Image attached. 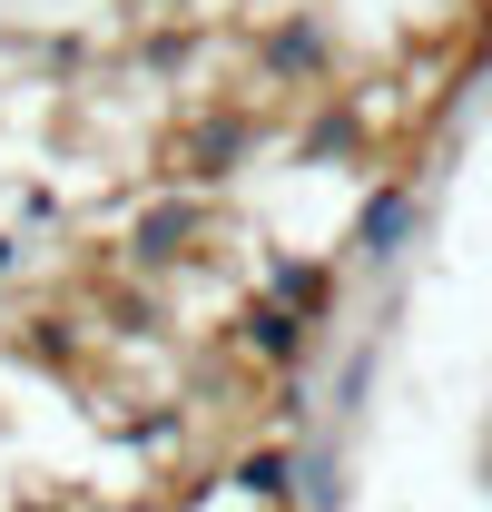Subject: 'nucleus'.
Returning a JSON list of instances; mask_svg holds the SVG:
<instances>
[{
  "label": "nucleus",
  "instance_id": "1",
  "mask_svg": "<svg viewBox=\"0 0 492 512\" xmlns=\"http://www.w3.org/2000/svg\"><path fill=\"white\" fill-rule=\"evenodd\" d=\"M207 197L197 188H168V197H148L138 217H128V237H119V256L138 266V276H168V266H187V256H207Z\"/></svg>",
  "mask_w": 492,
  "mask_h": 512
},
{
  "label": "nucleus",
  "instance_id": "2",
  "mask_svg": "<svg viewBox=\"0 0 492 512\" xmlns=\"http://www.w3.org/2000/svg\"><path fill=\"white\" fill-rule=\"evenodd\" d=\"M335 60H345V50H335V20H325V10H276V30L256 40V69H266L276 89H325Z\"/></svg>",
  "mask_w": 492,
  "mask_h": 512
},
{
  "label": "nucleus",
  "instance_id": "3",
  "mask_svg": "<svg viewBox=\"0 0 492 512\" xmlns=\"http://www.w3.org/2000/svg\"><path fill=\"white\" fill-rule=\"evenodd\" d=\"M256 109H197L187 119V138H178V168L197 178V188H217V178H237L246 158H256Z\"/></svg>",
  "mask_w": 492,
  "mask_h": 512
},
{
  "label": "nucleus",
  "instance_id": "4",
  "mask_svg": "<svg viewBox=\"0 0 492 512\" xmlns=\"http://www.w3.org/2000/svg\"><path fill=\"white\" fill-rule=\"evenodd\" d=\"M237 355H246V365H266L276 384H296V365L315 355V325L256 296V306H237Z\"/></svg>",
  "mask_w": 492,
  "mask_h": 512
},
{
  "label": "nucleus",
  "instance_id": "5",
  "mask_svg": "<svg viewBox=\"0 0 492 512\" xmlns=\"http://www.w3.org/2000/svg\"><path fill=\"white\" fill-rule=\"evenodd\" d=\"M414 217H424V207H414V188H404V178L365 188L355 227H345V256H355V266H394V256H404V237H414Z\"/></svg>",
  "mask_w": 492,
  "mask_h": 512
},
{
  "label": "nucleus",
  "instance_id": "6",
  "mask_svg": "<svg viewBox=\"0 0 492 512\" xmlns=\"http://www.w3.org/2000/svg\"><path fill=\"white\" fill-rule=\"evenodd\" d=\"M296 463H306V444H246L227 463V493H246L266 512H296Z\"/></svg>",
  "mask_w": 492,
  "mask_h": 512
},
{
  "label": "nucleus",
  "instance_id": "7",
  "mask_svg": "<svg viewBox=\"0 0 492 512\" xmlns=\"http://www.w3.org/2000/svg\"><path fill=\"white\" fill-rule=\"evenodd\" d=\"M266 306L325 325L335 316V266H315V256H266Z\"/></svg>",
  "mask_w": 492,
  "mask_h": 512
},
{
  "label": "nucleus",
  "instance_id": "8",
  "mask_svg": "<svg viewBox=\"0 0 492 512\" xmlns=\"http://www.w3.org/2000/svg\"><path fill=\"white\" fill-rule=\"evenodd\" d=\"M296 512H345V473H335V453H325V444L296 463Z\"/></svg>",
  "mask_w": 492,
  "mask_h": 512
},
{
  "label": "nucleus",
  "instance_id": "9",
  "mask_svg": "<svg viewBox=\"0 0 492 512\" xmlns=\"http://www.w3.org/2000/svg\"><path fill=\"white\" fill-rule=\"evenodd\" d=\"M345 148H365V119H355L345 99H325L315 128H306V158H345Z\"/></svg>",
  "mask_w": 492,
  "mask_h": 512
},
{
  "label": "nucleus",
  "instance_id": "10",
  "mask_svg": "<svg viewBox=\"0 0 492 512\" xmlns=\"http://www.w3.org/2000/svg\"><path fill=\"white\" fill-rule=\"evenodd\" d=\"M20 355L69 375V365H79V335H69V316H30V325H20Z\"/></svg>",
  "mask_w": 492,
  "mask_h": 512
},
{
  "label": "nucleus",
  "instance_id": "11",
  "mask_svg": "<svg viewBox=\"0 0 492 512\" xmlns=\"http://www.w3.org/2000/svg\"><path fill=\"white\" fill-rule=\"evenodd\" d=\"M187 434V404H158V414H119V444H138V453H168Z\"/></svg>",
  "mask_w": 492,
  "mask_h": 512
},
{
  "label": "nucleus",
  "instance_id": "12",
  "mask_svg": "<svg viewBox=\"0 0 492 512\" xmlns=\"http://www.w3.org/2000/svg\"><path fill=\"white\" fill-rule=\"evenodd\" d=\"M10 512H79V493H20Z\"/></svg>",
  "mask_w": 492,
  "mask_h": 512
},
{
  "label": "nucleus",
  "instance_id": "13",
  "mask_svg": "<svg viewBox=\"0 0 492 512\" xmlns=\"http://www.w3.org/2000/svg\"><path fill=\"white\" fill-rule=\"evenodd\" d=\"M109 512H178V493H119Z\"/></svg>",
  "mask_w": 492,
  "mask_h": 512
},
{
  "label": "nucleus",
  "instance_id": "14",
  "mask_svg": "<svg viewBox=\"0 0 492 512\" xmlns=\"http://www.w3.org/2000/svg\"><path fill=\"white\" fill-rule=\"evenodd\" d=\"M20 266H30V247H20V237H10V227H0V286H10V276H20Z\"/></svg>",
  "mask_w": 492,
  "mask_h": 512
},
{
  "label": "nucleus",
  "instance_id": "15",
  "mask_svg": "<svg viewBox=\"0 0 492 512\" xmlns=\"http://www.w3.org/2000/svg\"><path fill=\"white\" fill-rule=\"evenodd\" d=\"M483 483H492V434H483Z\"/></svg>",
  "mask_w": 492,
  "mask_h": 512
}]
</instances>
